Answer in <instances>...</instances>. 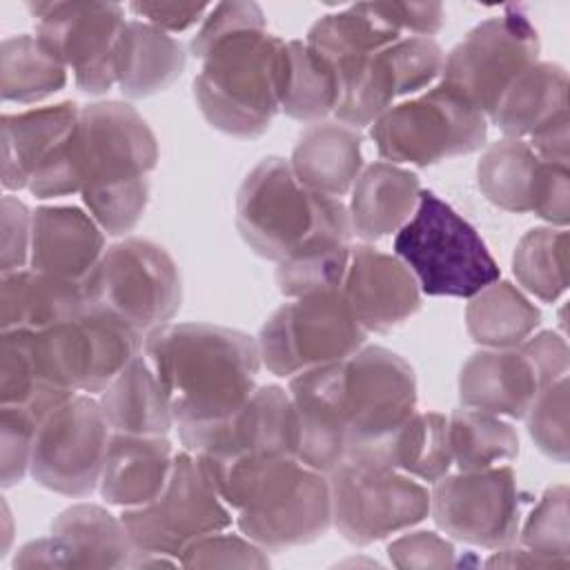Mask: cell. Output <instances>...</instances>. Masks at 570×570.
<instances>
[{"label":"cell","mask_w":570,"mask_h":570,"mask_svg":"<svg viewBox=\"0 0 570 570\" xmlns=\"http://www.w3.org/2000/svg\"><path fill=\"white\" fill-rule=\"evenodd\" d=\"M296 456L321 472L367 461L414 412L416 376L396 352L370 345L289 379Z\"/></svg>","instance_id":"obj_1"},{"label":"cell","mask_w":570,"mask_h":570,"mask_svg":"<svg viewBox=\"0 0 570 570\" xmlns=\"http://www.w3.org/2000/svg\"><path fill=\"white\" fill-rule=\"evenodd\" d=\"M142 354L158 376L180 441L240 410L256 390L258 343L212 323H167L145 334Z\"/></svg>","instance_id":"obj_2"},{"label":"cell","mask_w":570,"mask_h":570,"mask_svg":"<svg viewBox=\"0 0 570 570\" xmlns=\"http://www.w3.org/2000/svg\"><path fill=\"white\" fill-rule=\"evenodd\" d=\"M240 534L267 552L305 546L332 525L330 479L294 454H196Z\"/></svg>","instance_id":"obj_3"},{"label":"cell","mask_w":570,"mask_h":570,"mask_svg":"<svg viewBox=\"0 0 570 570\" xmlns=\"http://www.w3.org/2000/svg\"><path fill=\"white\" fill-rule=\"evenodd\" d=\"M71 149L87 212L109 236L131 232L149 200V174L158 142L145 118L127 102L105 100L80 109Z\"/></svg>","instance_id":"obj_4"},{"label":"cell","mask_w":570,"mask_h":570,"mask_svg":"<svg viewBox=\"0 0 570 570\" xmlns=\"http://www.w3.org/2000/svg\"><path fill=\"white\" fill-rule=\"evenodd\" d=\"M285 40L265 29H245L218 40L194 78V98L205 120L234 138H258L281 111Z\"/></svg>","instance_id":"obj_5"},{"label":"cell","mask_w":570,"mask_h":570,"mask_svg":"<svg viewBox=\"0 0 570 570\" xmlns=\"http://www.w3.org/2000/svg\"><path fill=\"white\" fill-rule=\"evenodd\" d=\"M236 227L258 256L276 263L312 240L354 236L347 205L305 187L278 156L263 158L240 183Z\"/></svg>","instance_id":"obj_6"},{"label":"cell","mask_w":570,"mask_h":570,"mask_svg":"<svg viewBox=\"0 0 570 570\" xmlns=\"http://www.w3.org/2000/svg\"><path fill=\"white\" fill-rule=\"evenodd\" d=\"M394 254L428 296L472 298L501 276L479 232L430 189H421L414 214L396 232Z\"/></svg>","instance_id":"obj_7"},{"label":"cell","mask_w":570,"mask_h":570,"mask_svg":"<svg viewBox=\"0 0 570 570\" xmlns=\"http://www.w3.org/2000/svg\"><path fill=\"white\" fill-rule=\"evenodd\" d=\"M387 163L434 165L485 145L488 118L459 91L439 82L430 91L392 105L370 131Z\"/></svg>","instance_id":"obj_8"},{"label":"cell","mask_w":570,"mask_h":570,"mask_svg":"<svg viewBox=\"0 0 570 570\" xmlns=\"http://www.w3.org/2000/svg\"><path fill=\"white\" fill-rule=\"evenodd\" d=\"M120 519L136 546V559L169 557L176 561L189 543L227 530L234 521L203 463L187 450L174 454L171 472L160 494L145 505L127 508Z\"/></svg>","instance_id":"obj_9"},{"label":"cell","mask_w":570,"mask_h":570,"mask_svg":"<svg viewBox=\"0 0 570 570\" xmlns=\"http://www.w3.org/2000/svg\"><path fill=\"white\" fill-rule=\"evenodd\" d=\"M367 332L341 289L312 292L281 305L258 332L261 363L276 376L343 361L358 352Z\"/></svg>","instance_id":"obj_10"},{"label":"cell","mask_w":570,"mask_h":570,"mask_svg":"<svg viewBox=\"0 0 570 570\" xmlns=\"http://www.w3.org/2000/svg\"><path fill=\"white\" fill-rule=\"evenodd\" d=\"M85 289L91 305L114 312L140 334L167 325L183 301L174 258L147 238H125L107 247Z\"/></svg>","instance_id":"obj_11"},{"label":"cell","mask_w":570,"mask_h":570,"mask_svg":"<svg viewBox=\"0 0 570 570\" xmlns=\"http://www.w3.org/2000/svg\"><path fill=\"white\" fill-rule=\"evenodd\" d=\"M570 352L552 330L528 336L517 347L479 350L459 372V399L465 407L523 419L541 390L568 376Z\"/></svg>","instance_id":"obj_12"},{"label":"cell","mask_w":570,"mask_h":570,"mask_svg":"<svg viewBox=\"0 0 570 570\" xmlns=\"http://www.w3.org/2000/svg\"><path fill=\"white\" fill-rule=\"evenodd\" d=\"M332 523L354 546H370L421 523L430 492L410 474L367 461H343L330 474Z\"/></svg>","instance_id":"obj_13"},{"label":"cell","mask_w":570,"mask_h":570,"mask_svg":"<svg viewBox=\"0 0 570 570\" xmlns=\"http://www.w3.org/2000/svg\"><path fill=\"white\" fill-rule=\"evenodd\" d=\"M539 58V33L519 7L479 22L445 56L441 82L490 118L508 87Z\"/></svg>","instance_id":"obj_14"},{"label":"cell","mask_w":570,"mask_h":570,"mask_svg":"<svg viewBox=\"0 0 570 570\" xmlns=\"http://www.w3.org/2000/svg\"><path fill=\"white\" fill-rule=\"evenodd\" d=\"M111 428L98 399L78 392L38 428L29 474L51 492L87 497L100 483Z\"/></svg>","instance_id":"obj_15"},{"label":"cell","mask_w":570,"mask_h":570,"mask_svg":"<svg viewBox=\"0 0 570 570\" xmlns=\"http://www.w3.org/2000/svg\"><path fill=\"white\" fill-rule=\"evenodd\" d=\"M53 379L73 392L100 394L136 356L145 334L105 307L38 332Z\"/></svg>","instance_id":"obj_16"},{"label":"cell","mask_w":570,"mask_h":570,"mask_svg":"<svg viewBox=\"0 0 570 570\" xmlns=\"http://www.w3.org/2000/svg\"><path fill=\"white\" fill-rule=\"evenodd\" d=\"M36 36L73 71L80 91L100 96L116 85V51L125 27L118 2H29Z\"/></svg>","instance_id":"obj_17"},{"label":"cell","mask_w":570,"mask_h":570,"mask_svg":"<svg viewBox=\"0 0 570 570\" xmlns=\"http://www.w3.org/2000/svg\"><path fill=\"white\" fill-rule=\"evenodd\" d=\"M434 523L456 541L508 548L519 537V490L510 465L441 476L430 492Z\"/></svg>","instance_id":"obj_18"},{"label":"cell","mask_w":570,"mask_h":570,"mask_svg":"<svg viewBox=\"0 0 570 570\" xmlns=\"http://www.w3.org/2000/svg\"><path fill=\"white\" fill-rule=\"evenodd\" d=\"M187 452L216 459L247 454H294L298 443L296 414L281 385H261L229 419L180 441Z\"/></svg>","instance_id":"obj_19"},{"label":"cell","mask_w":570,"mask_h":570,"mask_svg":"<svg viewBox=\"0 0 570 570\" xmlns=\"http://www.w3.org/2000/svg\"><path fill=\"white\" fill-rule=\"evenodd\" d=\"M341 294L365 332H387L421 307L412 272L396 256L370 245L352 247Z\"/></svg>","instance_id":"obj_20"},{"label":"cell","mask_w":570,"mask_h":570,"mask_svg":"<svg viewBox=\"0 0 570 570\" xmlns=\"http://www.w3.org/2000/svg\"><path fill=\"white\" fill-rule=\"evenodd\" d=\"M105 254V232L73 205L38 207L31 220L29 265L38 272L85 283Z\"/></svg>","instance_id":"obj_21"},{"label":"cell","mask_w":570,"mask_h":570,"mask_svg":"<svg viewBox=\"0 0 570 570\" xmlns=\"http://www.w3.org/2000/svg\"><path fill=\"white\" fill-rule=\"evenodd\" d=\"M174 463L167 436L111 432L100 472V497L109 505L138 508L165 488Z\"/></svg>","instance_id":"obj_22"},{"label":"cell","mask_w":570,"mask_h":570,"mask_svg":"<svg viewBox=\"0 0 570 570\" xmlns=\"http://www.w3.org/2000/svg\"><path fill=\"white\" fill-rule=\"evenodd\" d=\"M91 307L85 283L58 278L33 267L2 274L0 281V327L49 330L78 318Z\"/></svg>","instance_id":"obj_23"},{"label":"cell","mask_w":570,"mask_h":570,"mask_svg":"<svg viewBox=\"0 0 570 570\" xmlns=\"http://www.w3.org/2000/svg\"><path fill=\"white\" fill-rule=\"evenodd\" d=\"M361 142L358 129L338 120H318L298 136L289 165L312 191L341 198L363 169Z\"/></svg>","instance_id":"obj_24"},{"label":"cell","mask_w":570,"mask_h":570,"mask_svg":"<svg viewBox=\"0 0 570 570\" xmlns=\"http://www.w3.org/2000/svg\"><path fill=\"white\" fill-rule=\"evenodd\" d=\"M421 183L410 169L381 160L367 165L352 185L350 223L363 240L399 232L419 205Z\"/></svg>","instance_id":"obj_25"},{"label":"cell","mask_w":570,"mask_h":570,"mask_svg":"<svg viewBox=\"0 0 570 570\" xmlns=\"http://www.w3.org/2000/svg\"><path fill=\"white\" fill-rule=\"evenodd\" d=\"M51 537L62 548L65 568H134L136 546L122 519L100 505L65 508L51 523Z\"/></svg>","instance_id":"obj_26"},{"label":"cell","mask_w":570,"mask_h":570,"mask_svg":"<svg viewBox=\"0 0 570 570\" xmlns=\"http://www.w3.org/2000/svg\"><path fill=\"white\" fill-rule=\"evenodd\" d=\"M185 62V49L174 36L145 20H127L116 51V85L127 98H147L169 89Z\"/></svg>","instance_id":"obj_27"},{"label":"cell","mask_w":570,"mask_h":570,"mask_svg":"<svg viewBox=\"0 0 570 570\" xmlns=\"http://www.w3.org/2000/svg\"><path fill=\"white\" fill-rule=\"evenodd\" d=\"M80 109L76 102H58L20 114H4L2 129V185L4 189L29 187L33 171L71 131Z\"/></svg>","instance_id":"obj_28"},{"label":"cell","mask_w":570,"mask_h":570,"mask_svg":"<svg viewBox=\"0 0 570 570\" xmlns=\"http://www.w3.org/2000/svg\"><path fill=\"white\" fill-rule=\"evenodd\" d=\"M73 390H67L49 374L36 341L33 330H7L0 336V405H11L29 412L40 423L65 401Z\"/></svg>","instance_id":"obj_29"},{"label":"cell","mask_w":570,"mask_h":570,"mask_svg":"<svg viewBox=\"0 0 570 570\" xmlns=\"http://www.w3.org/2000/svg\"><path fill=\"white\" fill-rule=\"evenodd\" d=\"M111 432L167 436L174 428L169 399L147 363L136 356L98 396Z\"/></svg>","instance_id":"obj_30"},{"label":"cell","mask_w":570,"mask_h":570,"mask_svg":"<svg viewBox=\"0 0 570 570\" xmlns=\"http://www.w3.org/2000/svg\"><path fill=\"white\" fill-rule=\"evenodd\" d=\"M568 114V71L557 62H534L503 94L490 120L505 138H530Z\"/></svg>","instance_id":"obj_31"},{"label":"cell","mask_w":570,"mask_h":570,"mask_svg":"<svg viewBox=\"0 0 570 570\" xmlns=\"http://www.w3.org/2000/svg\"><path fill=\"white\" fill-rule=\"evenodd\" d=\"M548 163H543L525 140L501 138L492 142L479 165L476 180L483 196L514 214L534 212Z\"/></svg>","instance_id":"obj_32"},{"label":"cell","mask_w":570,"mask_h":570,"mask_svg":"<svg viewBox=\"0 0 570 570\" xmlns=\"http://www.w3.org/2000/svg\"><path fill=\"white\" fill-rule=\"evenodd\" d=\"M541 323V312L508 281H494L465 307V327L474 343L490 350L521 345Z\"/></svg>","instance_id":"obj_33"},{"label":"cell","mask_w":570,"mask_h":570,"mask_svg":"<svg viewBox=\"0 0 570 570\" xmlns=\"http://www.w3.org/2000/svg\"><path fill=\"white\" fill-rule=\"evenodd\" d=\"M367 463L387 465L421 481L436 483L452 465L448 416L439 412H414Z\"/></svg>","instance_id":"obj_34"},{"label":"cell","mask_w":570,"mask_h":570,"mask_svg":"<svg viewBox=\"0 0 570 570\" xmlns=\"http://www.w3.org/2000/svg\"><path fill=\"white\" fill-rule=\"evenodd\" d=\"M338 80L334 65L303 40L285 42L281 111L301 122H318L334 114Z\"/></svg>","instance_id":"obj_35"},{"label":"cell","mask_w":570,"mask_h":570,"mask_svg":"<svg viewBox=\"0 0 570 570\" xmlns=\"http://www.w3.org/2000/svg\"><path fill=\"white\" fill-rule=\"evenodd\" d=\"M401 38L403 36L385 22L374 2H358L345 11L318 18L309 27L305 42L334 65L347 58L372 56Z\"/></svg>","instance_id":"obj_36"},{"label":"cell","mask_w":570,"mask_h":570,"mask_svg":"<svg viewBox=\"0 0 570 570\" xmlns=\"http://www.w3.org/2000/svg\"><path fill=\"white\" fill-rule=\"evenodd\" d=\"M67 85V67L38 36L20 33L0 45V94L7 102L31 105Z\"/></svg>","instance_id":"obj_37"},{"label":"cell","mask_w":570,"mask_h":570,"mask_svg":"<svg viewBox=\"0 0 570 570\" xmlns=\"http://www.w3.org/2000/svg\"><path fill=\"white\" fill-rule=\"evenodd\" d=\"M452 463L459 472L488 470L519 454V434L501 416L474 407H459L448 416Z\"/></svg>","instance_id":"obj_38"},{"label":"cell","mask_w":570,"mask_h":570,"mask_svg":"<svg viewBox=\"0 0 570 570\" xmlns=\"http://www.w3.org/2000/svg\"><path fill=\"white\" fill-rule=\"evenodd\" d=\"M519 285L541 298L557 301L568 287V232L566 227H534L521 236L512 256Z\"/></svg>","instance_id":"obj_39"},{"label":"cell","mask_w":570,"mask_h":570,"mask_svg":"<svg viewBox=\"0 0 570 570\" xmlns=\"http://www.w3.org/2000/svg\"><path fill=\"white\" fill-rule=\"evenodd\" d=\"M352 245L336 238L312 240L283 261L276 267V285L283 296L298 298L312 292L341 289L343 276L350 265Z\"/></svg>","instance_id":"obj_40"},{"label":"cell","mask_w":570,"mask_h":570,"mask_svg":"<svg viewBox=\"0 0 570 570\" xmlns=\"http://www.w3.org/2000/svg\"><path fill=\"white\" fill-rule=\"evenodd\" d=\"M523 548L570 566V525H568V488L546 490L519 532Z\"/></svg>","instance_id":"obj_41"},{"label":"cell","mask_w":570,"mask_h":570,"mask_svg":"<svg viewBox=\"0 0 570 570\" xmlns=\"http://www.w3.org/2000/svg\"><path fill=\"white\" fill-rule=\"evenodd\" d=\"M528 432L534 445L557 463L568 461V376L554 381L532 401L528 414Z\"/></svg>","instance_id":"obj_42"},{"label":"cell","mask_w":570,"mask_h":570,"mask_svg":"<svg viewBox=\"0 0 570 570\" xmlns=\"http://www.w3.org/2000/svg\"><path fill=\"white\" fill-rule=\"evenodd\" d=\"M385 58L396 80V94L407 96L430 87L441 76L445 53L434 38L403 36L385 47Z\"/></svg>","instance_id":"obj_43"},{"label":"cell","mask_w":570,"mask_h":570,"mask_svg":"<svg viewBox=\"0 0 570 570\" xmlns=\"http://www.w3.org/2000/svg\"><path fill=\"white\" fill-rule=\"evenodd\" d=\"M265 552L245 534H225L220 530L189 543L178 561L185 568H267Z\"/></svg>","instance_id":"obj_44"},{"label":"cell","mask_w":570,"mask_h":570,"mask_svg":"<svg viewBox=\"0 0 570 570\" xmlns=\"http://www.w3.org/2000/svg\"><path fill=\"white\" fill-rule=\"evenodd\" d=\"M38 428L40 421L29 412L0 405V479L4 490L20 483L29 472Z\"/></svg>","instance_id":"obj_45"},{"label":"cell","mask_w":570,"mask_h":570,"mask_svg":"<svg viewBox=\"0 0 570 570\" xmlns=\"http://www.w3.org/2000/svg\"><path fill=\"white\" fill-rule=\"evenodd\" d=\"M245 29H265L263 9L254 2H218L207 11L200 29L189 42V51L203 60L218 40Z\"/></svg>","instance_id":"obj_46"},{"label":"cell","mask_w":570,"mask_h":570,"mask_svg":"<svg viewBox=\"0 0 570 570\" xmlns=\"http://www.w3.org/2000/svg\"><path fill=\"white\" fill-rule=\"evenodd\" d=\"M392 566L410 568H450L454 566V546L430 530L407 532L387 546Z\"/></svg>","instance_id":"obj_47"},{"label":"cell","mask_w":570,"mask_h":570,"mask_svg":"<svg viewBox=\"0 0 570 570\" xmlns=\"http://www.w3.org/2000/svg\"><path fill=\"white\" fill-rule=\"evenodd\" d=\"M2 274L22 269L31 254L33 212L13 196H2Z\"/></svg>","instance_id":"obj_48"},{"label":"cell","mask_w":570,"mask_h":570,"mask_svg":"<svg viewBox=\"0 0 570 570\" xmlns=\"http://www.w3.org/2000/svg\"><path fill=\"white\" fill-rule=\"evenodd\" d=\"M379 13L392 24L401 36L414 33L432 38L443 27L445 11L439 2H374Z\"/></svg>","instance_id":"obj_49"},{"label":"cell","mask_w":570,"mask_h":570,"mask_svg":"<svg viewBox=\"0 0 570 570\" xmlns=\"http://www.w3.org/2000/svg\"><path fill=\"white\" fill-rule=\"evenodd\" d=\"M212 7L205 2H131L129 11L163 31H185L205 20Z\"/></svg>","instance_id":"obj_50"},{"label":"cell","mask_w":570,"mask_h":570,"mask_svg":"<svg viewBox=\"0 0 570 570\" xmlns=\"http://www.w3.org/2000/svg\"><path fill=\"white\" fill-rule=\"evenodd\" d=\"M530 149L548 165L568 167L570 160V136H568V114L557 116L528 140Z\"/></svg>","instance_id":"obj_51"},{"label":"cell","mask_w":570,"mask_h":570,"mask_svg":"<svg viewBox=\"0 0 570 570\" xmlns=\"http://www.w3.org/2000/svg\"><path fill=\"white\" fill-rule=\"evenodd\" d=\"M13 568H65L62 548L53 537L29 541L18 550Z\"/></svg>","instance_id":"obj_52"},{"label":"cell","mask_w":570,"mask_h":570,"mask_svg":"<svg viewBox=\"0 0 570 570\" xmlns=\"http://www.w3.org/2000/svg\"><path fill=\"white\" fill-rule=\"evenodd\" d=\"M485 566H505V568H568L554 559H548L543 554H537L528 548H499Z\"/></svg>","instance_id":"obj_53"}]
</instances>
